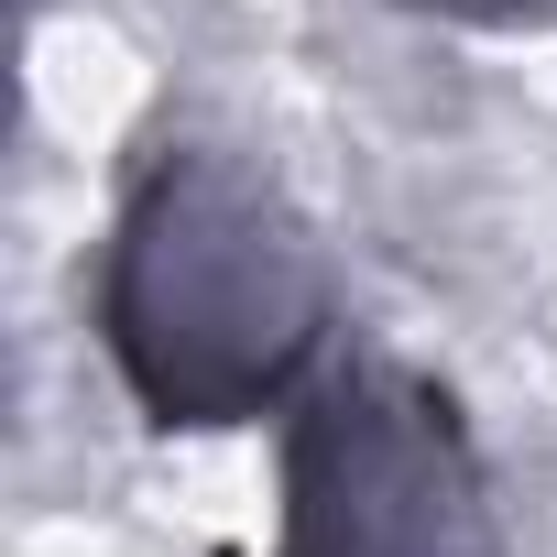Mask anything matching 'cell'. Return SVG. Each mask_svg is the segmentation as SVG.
<instances>
[{
	"mask_svg": "<svg viewBox=\"0 0 557 557\" xmlns=\"http://www.w3.org/2000/svg\"><path fill=\"white\" fill-rule=\"evenodd\" d=\"M88 329L153 437H230L329 372L339 273L296 186L251 143L153 132L110 197Z\"/></svg>",
	"mask_w": 557,
	"mask_h": 557,
	"instance_id": "1",
	"label": "cell"
},
{
	"mask_svg": "<svg viewBox=\"0 0 557 557\" xmlns=\"http://www.w3.org/2000/svg\"><path fill=\"white\" fill-rule=\"evenodd\" d=\"M273 557H503L492 448L426 361L350 350L285 405Z\"/></svg>",
	"mask_w": 557,
	"mask_h": 557,
	"instance_id": "2",
	"label": "cell"
},
{
	"mask_svg": "<svg viewBox=\"0 0 557 557\" xmlns=\"http://www.w3.org/2000/svg\"><path fill=\"white\" fill-rule=\"evenodd\" d=\"M394 12H426V23H459V34H546L557 0H394Z\"/></svg>",
	"mask_w": 557,
	"mask_h": 557,
	"instance_id": "3",
	"label": "cell"
}]
</instances>
